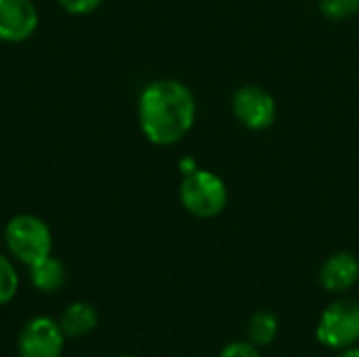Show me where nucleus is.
<instances>
[{"label": "nucleus", "mask_w": 359, "mask_h": 357, "mask_svg": "<svg viewBox=\"0 0 359 357\" xmlns=\"http://www.w3.org/2000/svg\"><path fill=\"white\" fill-rule=\"evenodd\" d=\"M358 284H359V282H358Z\"/></svg>", "instance_id": "18"}, {"label": "nucleus", "mask_w": 359, "mask_h": 357, "mask_svg": "<svg viewBox=\"0 0 359 357\" xmlns=\"http://www.w3.org/2000/svg\"><path fill=\"white\" fill-rule=\"evenodd\" d=\"M59 328L63 330L65 337L72 339L86 337L97 328V311L88 303H72L63 311L59 320Z\"/></svg>", "instance_id": "9"}, {"label": "nucleus", "mask_w": 359, "mask_h": 357, "mask_svg": "<svg viewBox=\"0 0 359 357\" xmlns=\"http://www.w3.org/2000/svg\"><path fill=\"white\" fill-rule=\"evenodd\" d=\"M179 198L189 215L198 219H212L227 208L229 191L219 175L204 168H196L183 177Z\"/></svg>", "instance_id": "2"}, {"label": "nucleus", "mask_w": 359, "mask_h": 357, "mask_svg": "<svg viewBox=\"0 0 359 357\" xmlns=\"http://www.w3.org/2000/svg\"><path fill=\"white\" fill-rule=\"evenodd\" d=\"M318 6L330 21H349L359 15V0H320Z\"/></svg>", "instance_id": "12"}, {"label": "nucleus", "mask_w": 359, "mask_h": 357, "mask_svg": "<svg viewBox=\"0 0 359 357\" xmlns=\"http://www.w3.org/2000/svg\"><path fill=\"white\" fill-rule=\"evenodd\" d=\"M8 250L25 265H34L36 261L50 255L53 236L48 225L32 215L13 217L4 231Z\"/></svg>", "instance_id": "4"}, {"label": "nucleus", "mask_w": 359, "mask_h": 357, "mask_svg": "<svg viewBox=\"0 0 359 357\" xmlns=\"http://www.w3.org/2000/svg\"><path fill=\"white\" fill-rule=\"evenodd\" d=\"M118 357H135V356H118Z\"/></svg>", "instance_id": "17"}, {"label": "nucleus", "mask_w": 359, "mask_h": 357, "mask_svg": "<svg viewBox=\"0 0 359 357\" xmlns=\"http://www.w3.org/2000/svg\"><path fill=\"white\" fill-rule=\"evenodd\" d=\"M19 288V278L15 267L11 265V261L6 257L0 255V305L8 303L15 292Z\"/></svg>", "instance_id": "13"}, {"label": "nucleus", "mask_w": 359, "mask_h": 357, "mask_svg": "<svg viewBox=\"0 0 359 357\" xmlns=\"http://www.w3.org/2000/svg\"><path fill=\"white\" fill-rule=\"evenodd\" d=\"M219 357H261L259 353V347H255L250 341H233V343H227Z\"/></svg>", "instance_id": "14"}, {"label": "nucleus", "mask_w": 359, "mask_h": 357, "mask_svg": "<svg viewBox=\"0 0 359 357\" xmlns=\"http://www.w3.org/2000/svg\"><path fill=\"white\" fill-rule=\"evenodd\" d=\"M316 337L330 349H349L359 343V301L337 299L320 316Z\"/></svg>", "instance_id": "3"}, {"label": "nucleus", "mask_w": 359, "mask_h": 357, "mask_svg": "<svg viewBox=\"0 0 359 357\" xmlns=\"http://www.w3.org/2000/svg\"><path fill=\"white\" fill-rule=\"evenodd\" d=\"M61 8H65L67 13L72 15H86V13H93L101 0H57Z\"/></svg>", "instance_id": "15"}, {"label": "nucleus", "mask_w": 359, "mask_h": 357, "mask_svg": "<svg viewBox=\"0 0 359 357\" xmlns=\"http://www.w3.org/2000/svg\"><path fill=\"white\" fill-rule=\"evenodd\" d=\"M196 122V97L187 84L162 78L149 82L139 97V126L154 145L183 141Z\"/></svg>", "instance_id": "1"}, {"label": "nucleus", "mask_w": 359, "mask_h": 357, "mask_svg": "<svg viewBox=\"0 0 359 357\" xmlns=\"http://www.w3.org/2000/svg\"><path fill=\"white\" fill-rule=\"evenodd\" d=\"M63 330L48 318L29 320L19 335V357H61Z\"/></svg>", "instance_id": "6"}, {"label": "nucleus", "mask_w": 359, "mask_h": 357, "mask_svg": "<svg viewBox=\"0 0 359 357\" xmlns=\"http://www.w3.org/2000/svg\"><path fill=\"white\" fill-rule=\"evenodd\" d=\"M29 278H32V284L38 290L55 292L65 282V267H63V263L59 259L48 255V257L36 261L34 265H29Z\"/></svg>", "instance_id": "10"}, {"label": "nucleus", "mask_w": 359, "mask_h": 357, "mask_svg": "<svg viewBox=\"0 0 359 357\" xmlns=\"http://www.w3.org/2000/svg\"><path fill=\"white\" fill-rule=\"evenodd\" d=\"M231 109L236 120L248 130H267L278 118L273 95L259 84H244L233 93Z\"/></svg>", "instance_id": "5"}, {"label": "nucleus", "mask_w": 359, "mask_h": 357, "mask_svg": "<svg viewBox=\"0 0 359 357\" xmlns=\"http://www.w3.org/2000/svg\"><path fill=\"white\" fill-rule=\"evenodd\" d=\"M38 27V11L32 0H0V40L23 42Z\"/></svg>", "instance_id": "7"}, {"label": "nucleus", "mask_w": 359, "mask_h": 357, "mask_svg": "<svg viewBox=\"0 0 359 357\" xmlns=\"http://www.w3.org/2000/svg\"><path fill=\"white\" fill-rule=\"evenodd\" d=\"M339 357H359V347H349V349H343V353Z\"/></svg>", "instance_id": "16"}, {"label": "nucleus", "mask_w": 359, "mask_h": 357, "mask_svg": "<svg viewBox=\"0 0 359 357\" xmlns=\"http://www.w3.org/2000/svg\"><path fill=\"white\" fill-rule=\"evenodd\" d=\"M280 332V320L273 311H257L248 320V341L255 347H267L278 339Z\"/></svg>", "instance_id": "11"}, {"label": "nucleus", "mask_w": 359, "mask_h": 357, "mask_svg": "<svg viewBox=\"0 0 359 357\" xmlns=\"http://www.w3.org/2000/svg\"><path fill=\"white\" fill-rule=\"evenodd\" d=\"M359 282V259L353 252L341 250L330 255L320 267V286L326 292L343 295Z\"/></svg>", "instance_id": "8"}]
</instances>
